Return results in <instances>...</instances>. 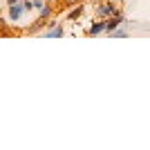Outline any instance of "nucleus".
Returning <instances> with one entry per match:
<instances>
[{"mask_svg":"<svg viewBox=\"0 0 150 150\" xmlns=\"http://www.w3.org/2000/svg\"><path fill=\"white\" fill-rule=\"evenodd\" d=\"M45 36H63V29H61V27H52Z\"/></svg>","mask_w":150,"mask_h":150,"instance_id":"5","label":"nucleus"},{"mask_svg":"<svg viewBox=\"0 0 150 150\" xmlns=\"http://www.w3.org/2000/svg\"><path fill=\"white\" fill-rule=\"evenodd\" d=\"M110 36H117V38H121V36H128V31H125V29H119V27H117L114 31H110Z\"/></svg>","mask_w":150,"mask_h":150,"instance_id":"6","label":"nucleus"},{"mask_svg":"<svg viewBox=\"0 0 150 150\" xmlns=\"http://www.w3.org/2000/svg\"><path fill=\"white\" fill-rule=\"evenodd\" d=\"M103 31H105V23H103V20H99V23H94V25L90 27V34H92V36H99Z\"/></svg>","mask_w":150,"mask_h":150,"instance_id":"4","label":"nucleus"},{"mask_svg":"<svg viewBox=\"0 0 150 150\" xmlns=\"http://www.w3.org/2000/svg\"><path fill=\"white\" fill-rule=\"evenodd\" d=\"M34 7H36V9H43L45 5H43V0H34Z\"/></svg>","mask_w":150,"mask_h":150,"instance_id":"8","label":"nucleus"},{"mask_svg":"<svg viewBox=\"0 0 150 150\" xmlns=\"http://www.w3.org/2000/svg\"><path fill=\"white\" fill-rule=\"evenodd\" d=\"M81 13H83V7L79 5V7H76V9H74V11H69V18H79Z\"/></svg>","mask_w":150,"mask_h":150,"instance_id":"7","label":"nucleus"},{"mask_svg":"<svg viewBox=\"0 0 150 150\" xmlns=\"http://www.w3.org/2000/svg\"><path fill=\"white\" fill-rule=\"evenodd\" d=\"M121 23H123V16H121V13L117 11V13H114V16H112V18H110V20H108V23H105V31H108V34H110V31H114V29H117V27L121 25Z\"/></svg>","mask_w":150,"mask_h":150,"instance_id":"3","label":"nucleus"},{"mask_svg":"<svg viewBox=\"0 0 150 150\" xmlns=\"http://www.w3.org/2000/svg\"><path fill=\"white\" fill-rule=\"evenodd\" d=\"M23 11H27L23 2H13V5H9V18H11L13 23H16V20H20V16H23Z\"/></svg>","mask_w":150,"mask_h":150,"instance_id":"1","label":"nucleus"},{"mask_svg":"<svg viewBox=\"0 0 150 150\" xmlns=\"http://www.w3.org/2000/svg\"><path fill=\"white\" fill-rule=\"evenodd\" d=\"M96 13H99V16H114V13H117V7H114V2H103V5H99Z\"/></svg>","mask_w":150,"mask_h":150,"instance_id":"2","label":"nucleus"}]
</instances>
